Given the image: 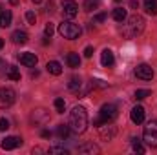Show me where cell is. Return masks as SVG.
Returning a JSON list of instances; mask_svg holds the SVG:
<instances>
[{
  "instance_id": "6da1fadb",
  "label": "cell",
  "mask_w": 157,
  "mask_h": 155,
  "mask_svg": "<svg viewBox=\"0 0 157 155\" xmlns=\"http://www.w3.org/2000/svg\"><path fill=\"white\" fill-rule=\"evenodd\" d=\"M68 126L75 133H82L88 128V112H86L84 106H75L70 112V124Z\"/></svg>"
},
{
  "instance_id": "7a4b0ae2",
  "label": "cell",
  "mask_w": 157,
  "mask_h": 155,
  "mask_svg": "<svg viewBox=\"0 0 157 155\" xmlns=\"http://www.w3.org/2000/svg\"><path fill=\"white\" fill-rule=\"evenodd\" d=\"M122 35L126 37V39H135V37H139L143 31H144V18L141 17V15H132L128 20H126V24L122 26Z\"/></svg>"
},
{
  "instance_id": "3957f363",
  "label": "cell",
  "mask_w": 157,
  "mask_h": 155,
  "mask_svg": "<svg viewBox=\"0 0 157 155\" xmlns=\"http://www.w3.org/2000/svg\"><path fill=\"white\" fill-rule=\"evenodd\" d=\"M119 115V110L115 104H112V102H108V104H104L102 108H101V112H99V117L93 120V126H102V124H106V122H113Z\"/></svg>"
},
{
  "instance_id": "277c9868",
  "label": "cell",
  "mask_w": 157,
  "mask_h": 155,
  "mask_svg": "<svg viewBox=\"0 0 157 155\" xmlns=\"http://www.w3.org/2000/svg\"><path fill=\"white\" fill-rule=\"evenodd\" d=\"M59 33L64 39L75 40L80 37V28H78L77 24H73V22H62V24H59Z\"/></svg>"
},
{
  "instance_id": "5b68a950",
  "label": "cell",
  "mask_w": 157,
  "mask_h": 155,
  "mask_svg": "<svg viewBox=\"0 0 157 155\" xmlns=\"http://www.w3.org/2000/svg\"><path fill=\"white\" fill-rule=\"evenodd\" d=\"M17 93L11 88H0V110H7L15 104Z\"/></svg>"
},
{
  "instance_id": "8992f818",
  "label": "cell",
  "mask_w": 157,
  "mask_h": 155,
  "mask_svg": "<svg viewBox=\"0 0 157 155\" xmlns=\"http://www.w3.org/2000/svg\"><path fill=\"white\" fill-rule=\"evenodd\" d=\"M143 137H144L146 144H150L152 148H155L157 146V120H150V122L144 126Z\"/></svg>"
},
{
  "instance_id": "52a82bcc",
  "label": "cell",
  "mask_w": 157,
  "mask_h": 155,
  "mask_svg": "<svg viewBox=\"0 0 157 155\" xmlns=\"http://www.w3.org/2000/svg\"><path fill=\"white\" fill-rule=\"evenodd\" d=\"M99 133H101V139L102 141H113L115 135H117V128L112 122H106V124L99 126Z\"/></svg>"
},
{
  "instance_id": "ba28073f",
  "label": "cell",
  "mask_w": 157,
  "mask_h": 155,
  "mask_svg": "<svg viewBox=\"0 0 157 155\" xmlns=\"http://www.w3.org/2000/svg\"><path fill=\"white\" fill-rule=\"evenodd\" d=\"M31 122L35 124V126H44V124H48L49 122V113L46 112V110H35L33 113H31Z\"/></svg>"
},
{
  "instance_id": "9c48e42d",
  "label": "cell",
  "mask_w": 157,
  "mask_h": 155,
  "mask_svg": "<svg viewBox=\"0 0 157 155\" xmlns=\"http://www.w3.org/2000/svg\"><path fill=\"white\" fill-rule=\"evenodd\" d=\"M135 75H137V78H141V80H152L154 78V70L148 64H139L135 68Z\"/></svg>"
},
{
  "instance_id": "30bf717a",
  "label": "cell",
  "mask_w": 157,
  "mask_h": 155,
  "mask_svg": "<svg viewBox=\"0 0 157 155\" xmlns=\"http://www.w3.org/2000/svg\"><path fill=\"white\" fill-rule=\"evenodd\" d=\"M62 11H64V17L75 18L77 13H78V6L73 2V0H64V2H62Z\"/></svg>"
},
{
  "instance_id": "8fae6325",
  "label": "cell",
  "mask_w": 157,
  "mask_h": 155,
  "mask_svg": "<svg viewBox=\"0 0 157 155\" xmlns=\"http://www.w3.org/2000/svg\"><path fill=\"white\" fill-rule=\"evenodd\" d=\"M18 146H22V139L20 137H6L2 142H0V148L2 150H15V148H18Z\"/></svg>"
},
{
  "instance_id": "7c38bea8",
  "label": "cell",
  "mask_w": 157,
  "mask_h": 155,
  "mask_svg": "<svg viewBox=\"0 0 157 155\" xmlns=\"http://www.w3.org/2000/svg\"><path fill=\"white\" fill-rule=\"evenodd\" d=\"M18 60H20V64H24L26 68H35L37 66V62H39V59H37V55L35 53H22L20 57H18Z\"/></svg>"
},
{
  "instance_id": "4fadbf2b",
  "label": "cell",
  "mask_w": 157,
  "mask_h": 155,
  "mask_svg": "<svg viewBox=\"0 0 157 155\" xmlns=\"http://www.w3.org/2000/svg\"><path fill=\"white\" fill-rule=\"evenodd\" d=\"M130 117H132V122L141 124V122L144 120V108H143V106H135V108H132Z\"/></svg>"
},
{
  "instance_id": "5bb4252c",
  "label": "cell",
  "mask_w": 157,
  "mask_h": 155,
  "mask_svg": "<svg viewBox=\"0 0 157 155\" xmlns=\"http://www.w3.org/2000/svg\"><path fill=\"white\" fill-rule=\"evenodd\" d=\"M78 153H101V148L97 146V144H93V142H84V144H80L78 146Z\"/></svg>"
},
{
  "instance_id": "9a60e30c",
  "label": "cell",
  "mask_w": 157,
  "mask_h": 155,
  "mask_svg": "<svg viewBox=\"0 0 157 155\" xmlns=\"http://www.w3.org/2000/svg\"><path fill=\"white\" fill-rule=\"evenodd\" d=\"M113 62H115L113 53H112L110 49H104V51L101 53V64H102L104 68H112V66H113Z\"/></svg>"
},
{
  "instance_id": "2e32d148",
  "label": "cell",
  "mask_w": 157,
  "mask_h": 155,
  "mask_svg": "<svg viewBox=\"0 0 157 155\" xmlns=\"http://www.w3.org/2000/svg\"><path fill=\"white\" fill-rule=\"evenodd\" d=\"M11 20H13V15H11L9 9L0 11V28H9L11 26Z\"/></svg>"
},
{
  "instance_id": "e0dca14e",
  "label": "cell",
  "mask_w": 157,
  "mask_h": 155,
  "mask_svg": "<svg viewBox=\"0 0 157 155\" xmlns=\"http://www.w3.org/2000/svg\"><path fill=\"white\" fill-rule=\"evenodd\" d=\"M28 39H29L28 33L22 31V29H17V31H13V35H11V40H13L15 44H26Z\"/></svg>"
},
{
  "instance_id": "ac0fdd59",
  "label": "cell",
  "mask_w": 157,
  "mask_h": 155,
  "mask_svg": "<svg viewBox=\"0 0 157 155\" xmlns=\"http://www.w3.org/2000/svg\"><path fill=\"white\" fill-rule=\"evenodd\" d=\"M46 70H48L51 75H60V73H62V66H60L57 60H49V62L46 64Z\"/></svg>"
},
{
  "instance_id": "d6986e66",
  "label": "cell",
  "mask_w": 157,
  "mask_h": 155,
  "mask_svg": "<svg viewBox=\"0 0 157 155\" xmlns=\"http://www.w3.org/2000/svg\"><path fill=\"white\" fill-rule=\"evenodd\" d=\"M66 62H68V66L70 68H78L80 66V57H78L77 53H68V57H66Z\"/></svg>"
},
{
  "instance_id": "ffe728a7",
  "label": "cell",
  "mask_w": 157,
  "mask_h": 155,
  "mask_svg": "<svg viewBox=\"0 0 157 155\" xmlns=\"http://www.w3.org/2000/svg\"><path fill=\"white\" fill-rule=\"evenodd\" d=\"M144 9L148 15H157V0H144Z\"/></svg>"
},
{
  "instance_id": "44dd1931",
  "label": "cell",
  "mask_w": 157,
  "mask_h": 155,
  "mask_svg": "<svg viewBox=\"0 0 157 155\" xmlns=\"http://www.w3.org/2000/svg\"><path fill=\"white\" fill-rule=\"evenodd\" d=\"M70 133H71V128H70V126H66V124H60V126L57 128V135H59L60 139H68V137H70Z\"/></svg>"
},
{
  "instance_id": "7402d4cb",
  "label": "cell",
  "mask_w": 157,
  "mask_h": 155,
  "mask_svg": "<svg viewBox=\"0 0 157 155\" xmlns=\"http://www.w3.org/2000/svg\"><path fill=\"white\" fill-rule=\"evenodd\" d=\"M112 17H113L115 22H122V20H126V9H122V7H115Z\"/></svg>"
},
{
  "instance_id": "603a6c76",
  "label": "cell",
  "mask_w": 157,
  "mask_h": 155,
  "mask_svg": "<svg viewBox=\"0 0 157 155\" xmlns=\"http://www.w3.org/2000/svg\"><path fill=\"white\" fill-rule=\"evenodd\" d=\"M68 88H70L71 91H78V89L82 88L80 78H78V77H71V78H70V82H68Z\"/></svg>"
},
{
  "instance_id": "cb8c5ba5",
  "label": "cell",
  "mask_w": 157,
  "mask_h": 155,
  "mask_svg": "<svg viewBox=\"0 0 157 155\" xmlns=\"http://www.w3.org/2000/svg\"><path fill=\"white\" fill-rule=\"evenodd\" d=\"M7 78H11V80H20V71H18V68L9 66V68H7Z\"/></svg>"
},
{
  "instance_id": "d4e9b609",
  "label": "cell",
  "mask_w": 157,
  "mask_h": 155,
  "mask_svg": "<svg viewBox=\"0 0 157 155\" xmlns=\"http://www.w3.org/2000/svg\"><path fill=\"white\" fill-rule=\"evenodd\" d=\"M101 6V0H84V9L86 11H93Z\"/></svg>"
},
{
  "instance_id": "484cf974",
  "label": "cell",
  "mask_w": 157,
  "mask_h": 155,
  "mask_svg": "<svg viewBox=\"0 0 157 155\" xmlns=\"http://www.w3.org/2000/svg\"><path fill=\"white\" fill-rule=\"evenodd\" d=\"M48 153H59V155H68V153H70V152H68V150H66V148H64V146H59V144H57V146H51V148H49V150H48Z\"/></svg>"
},
{
  "instance_id": "4316f807",
  "label": "cell",
  "mask_w": 157,
  "mask_h": 155,
  "mask_svg": "<svg viewBox=\"0 0 157 155\" xmlns=\"http://www.w3.org/2000/svg\"><path fill=\"white\" fill-rule=\"evenodd\" d=\"M132 148H133V152H137V153H144V146L139 142V139H132Z\"/></svg>"
},
{
  "instance_id": "83f0119b",
  "label": "cell",
  "mask_w": 157,
  "mask_h": 155,
  "mask_svg": "<svg viewBox=\"0 0 157 155\" xmlns=\"http://www.w3.org/2000/svg\"><path fill=\"white\" fill-rule=\"evenodd\" d=\"M146 97H150V89H137L135 91V100H143Z\"/></svg>"
},
{
  "instance_id": "f1b7e54d",
  "label": "cell",
  "mask_w": 157,
  "mask_h": 155,
  "mask_svg": "<svg viewBox=\"0 0 157 155\" xmlns=\"http://www.w3.org/2000/svg\"><path fill=\"white\" fill-rule=\"evenodd\" d=\"M55 110H57L59 113H64V110H66V102H64V99H55Z\"/></svg>"
},
{
  "instance_id": "f546056e",
  "label": "cell",
  "mask_w": 157,
  "mask_h": 155,
  "mask_svg": "<svg viewBox=\"0 0 157 155\" xmlns=\"http://www.w3.org/2000/svg\"><path fill=\"white\" fill-rule=\"evenodd\" d=\"M26 20H28V24L35 26V22H37V15H35L33 11H28V13H26Z\"/></svg>"
},
{
  "instance_id": "4dcf8cb0",
  "label": "cell",
  "mask_w": 157,
  "mask_h": 155,
  "mask_svg": "<svg viewBox=\"0 0 157 155\" xmlns=\"http://www.w3.org/2000/svg\"><path fill=\"white\" fill-rule=\"evenodd\" d=\"M53 31H55V28H53V24L49 22V24H46V29H44V33H46V37L48 39H51V35H53Z\"/></svg>"
},
{
  "instance_id": "1f68e13d",
  "label": "cell",
  "mask_w": 157,
  "mask_h": 155,
  "mask_svg": "<svg viewBox=\"0 0 157 155\" xmlns=\"http://www.w3.org/2000/svg\"><path fill=\"white\" fill-rule=\"evenodd\" d=\"M91 84H93V86H97V88H108V84H106L104 80H101V78H93V80H91Z\"/></svg>"
},
{
  "instance_id": "d6a6232c",
  "label": "cell",
  "mask_w": 157,
  "mask_h": 155,
  "mask_svg": "<svg viewBox=\"0 0 157 155\" xmlns=\"http://www.w3.org/2000/svg\"><path fill=\"white\" fill-rule=\"evenodd\" d=\"M7 128H9V120L4 119V117H0V131H6Z\"/></svg>"
},
{
  "instance_id": "836d02e7",
  "label": "cell",
  "mask_w": 157,
  "mask_h": 155,
  "mask_svg": "<svg viewBox=\"0 0 157 155\" xmlns=\"http://www.w3.org/2000/svg\"><path fill=\"white\" fill-rule=\"evenodd\" d=\"M106 20V13H99L95 18H93V22H104Z\"/></svg>"
},
{
  "instance_id": "e575fe53",
  "label": "cell",
  "mask_w": 157,
  "mask_h": 155,
  "mask_svg": "<svg viewBox=\"0 0 157 155\" xmlns=\"http://www.w3.org/2000/svg\"><path fill=\"white\" fill-rule=\"evenodd\" d=\"M91 55H93V47H91V46H88V47L84 49V57H86V59H90Z\"/></svg>"
},
{
  "instance_id": "d590c367",
  "label": "cell",
  "mask_w": 157,
  "mask_h": 155,
  "mask_svg": "<svg viewBox=\"0 0 157 155\" xmlns=\"http://www.w3.org/2000/svg\"><path fill=\"white\" fill-rule=\"evenodd\" d=\"M40 135H42V139H49V137H51V131H49V130H42Z\"/></svg>"
},
{
  "instance_id": "8d00e7d4",
  "label": "cell",
  "mask_w": 157,
  "mask_h": 155,
  "mask_svg": "<svg viewBox=\"0 0 157 155\" xmlns=\"http://www.w3.org/2000/svg\"><path fill=\"white\" fill-rule=\"evenodd\" d=\"M130 7H132V9H137V7H139V2H137V0H132V2H130Z\"/></svg>"
},
{
  "instance_id": "74e56055",
  "label": "cell",
  "mask_w": 157,
  "mask_h": 155,
  "mask_svg": "<svg viewBox=\"0 0 157 155\" xmlns=\"http://www.w3.org/2000/svg\"><path fill=\"white\" fill-rule=\"evenodd\" d=\"M42 152H48V150H42V148H33V153H42Z\"/></svg>"
},
{
  "instance_id": "f35d334b",
  "label": "cell",
  "mask_w": 157,
  "mask_h": 155,
  "mask_svg": "<svg viewBox=\"0 0 157 155\" xmlns=\"http://www.w3.org/2000/svg\"><path fill=\"white\" fill-rule=\"evenodd\" d=\"M9 4H11V6H17V4H18V0H9Z\"/></svg>"
},
{
  "instance_id": "ab89813d",
  "label": "cell",
  "mask_w": 157,
  "mask_h": 155,
  "mask_svg": "<svg viewBox=\"0 0 157 155\" xmlns=\"http://www.w3.org/2000/svg\"><path fill=\"white\" fill-rule=\"evenodd\" d=\"M2 47H4V40L0 39V49H2Z\"/></svg>"
},
{
  "instance_id": "60d3db41",
  "label": "cell",
  "mask_w": 157,
  "mask_h": 155,
  "mask_svg": "<svg viewBox=\"0 0 157 155\" xmlns=\"http://www.w3.org/2000/svg\"><path fill=\"white\" fill-rule=\"evenodd\" d=\"M31 2H33V4H40V2H42V0H31Z\"/></svg>"
},
{
  "instance_id": "b9f144b4",
  "label": "cell",
  "mask_w": 157,
  "mask_h": 155,
  "mask_svg": "<svg viewBox=\"0 0 157 155\" xmlns=\"http://www.w3.org/2000/svg\"><path fill=\"white\" fill-rule=\"evenodd\" d=\"M115 2H121V0H115Z\"/></svg>"
}]
</instances>
